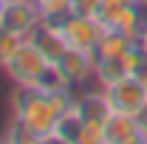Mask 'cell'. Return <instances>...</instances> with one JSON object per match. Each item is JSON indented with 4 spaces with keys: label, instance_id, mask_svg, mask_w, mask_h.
I'll return each instance as SVG.
<instances>
[{
    "label": "cell",
    "instance_id": "cell-14",
    "mask_svg": "<svg viewBox=\"0 0 147 144\" xmlns=\"http://www.w3.org/2000/svg\"><path fill=\"white\" fill-rule=\"evenodd\" d=\"M6 139H9V144H42V136L26 130L20 122H11V130L6 133Z\"/></svg>",
    "mask_w": 147,
    "mask_h": 144
},
{
    "label": "cell",
    "instance_id": "cell-12",
    "mask_svg": "<svg viewBox=\"0 0 147 144\" xmlns=\"http://www.w3.org/2000/svg\"><path fill=\"white\" fill-rule=\"evenodd\" d=\"M74 144H105V122H82Z\"/></svg>",
    "mask_w": 147,
    "mask_h": 144
},
{
    "label": "cell",
    "instance_id": "cell-21",
    "mask_svg": "<svg viewBox=\"0 0 147 144\" xmlns=\"http://www.w3.org/2000/svg\"><path fill=\"white\" fill-rule=\"evenodd\" d=\"M144 88H147V76H144Z\"/></svg>",
    "mask_w": 147,
    "mask_h": 144
},
{
    "label": "cell",
    "instance_id": "cell-18",
    "mask_svg": "<svg viewBox=\"0 0 147 144\" xmlns=\"http://www.w3.org/2000/svg\"><path fill=\"white\" fill-rule=\"evenodd\" d=\"M139 45L144 48V54H147V23H144V28H142V37H139Z\"/></svg>",
    "mask_w": 147,
    "mask_h": 144
},
{
    "label": "cell",
    "instance_id": "cell-13",
    "mask_svg": "<svg viewBox=\"0 0 147 144\" xmlns=\"http://www.w3.org/2000/svg\"><path fill=\"white\" fill-rule=\"evenodd\" d=\"M127 3H130V0H102V3H99L96 23H99L102 28H110V26H113V20L119 17V11H122Z\"/></svg>",
    "mask_w": 147,
    "mask_h": 144
},
{
    "label": "cell",
    "instance_id": "cell-1",
    "mask_svg": "<svg viewBox=\"0 0 147 144\" xmlns=\"http://www.w3.org/2000/svg\"><path fill=\"white\" fill-rule=\"evenodd\" d=\"M9 102L14 110V122H20L26 130H31L37 136L54 133L59 113L48 102V93H42L40 88H31V85H14Z\"/></svg>",
    "mask_w": 147,
    "mask_h": 144
},
{
    "label": "cell",
    "instance_id": "cell-17",
    "mask_svg": "<svg viewBox=\"0 0 147 144\" xmlns=\"http://www.w3.org/2000/svg\"><path fill=\"white\" fill-rule=\"evenodd\" d=\"M42 144H71V141H65L59 133H48V136H42Z\"/></svg>",
    "mask_w": 147,
    "mask_h": 144
},
{
    "label": "cell",
    "instance_id": "cell-3",
    "mask_svg": "<svg viewBox=\"0 0 147 144\" xmlns=\"http://www.w3.org/2000/svg\"><path fill=\"white\" fill-rule=\"evenodd\" d=\"M105 96L113 113H125V116H139L147 105V88L144 76H122L116 82L105 85Z\"/></svg>",
    "mask_w": 147,
    "mask_h": 144
},
{
    "label": "cell",
    "instance_id": "cell-23",
    "mask_svg": "<svg viewBox=\"0 0 147 144\" xmlns=\"http://www.w3.org/2000/svg\"><path fill=\"white\" fill-rule=\"evenodd\" d=\"M144 139H147V130H144Z\"/></svg>",
    "mask_w": 147,
    "mask_h": 144
},
{
    "label": "cell",
    "instance_id": "cell-5",
    "mask_svg": "<svg viewBox=\"0 0 147 144\" xmlns=\"http://www.w3.org/2000/svg\"><path fill=\"white\" fill-rule=\"evenodd\" d=\"M57 26L65 37V42L71 48H82V51H93L99 42V34H102V26L93 17H82V14H65Z\"/></svg>",
    "mask_w": 147,
    "mask_h": 144
},
{
    "label": "cell",
    "instance_id": "cell-9",
    "mask_svg": "<svg viewBox=\"0 0 147 144\" xmlns=\"http://www.w3.org/2000/svg\"><path fill=\"white\" fill-rule=\"evenodd\" d=\"M76 110L85 122H105L110 113V105H108V96L105 90L99 93H85V96H76Z\"/></svg>",
    "mask_w": 147,
    "mask_h": 144
},
{
    "label": "cell",
    "instance_id": "cell-7",
    "mask_svg": "<svg viewBox=\"0 0 147 144\" xmlns=\"http://www.w3.org/2000/svg\"><path fill=\"white\" fill-rule=\"evenodd\" d=\"M142 139V124L136 116L110 113L105 119V144H136Z\"/></svg>",
    "mask_w": 147,
    "mask_h": 144
},
{
    "label": "cell",
    "instance_id": "cell-2",
    "mask_svg": "<svg viewBox=\"0 0 147 144\" xmlns=\"http://www.w3.org/2000/svg\"><path fill=\"white\" fill-rule=\"evenodd\" d=\"M48 68V59L42 57V51L37 48L31 40H23L17 45V51L6 59V65H3V71L6 76L14 82V85H31L34 88L37 79H40V73Z\"/></svg>",
    "mask_w": 147,
    "mask_h": 144
},
{
    "label": "cell",
    "instance_id": "cell-24",
    "mask_svg": "<svg viewBox=\"0 0 147 144\" xmlns=\"http://www.w3.org/2000/svg\"><path fill=\"white\" fill-rule=\"evenodd\" d=\"M3 3H6V0H3Z\"/></svg>",
    "mask_w": 147,
    "mask_h": 144
},
{
    "label": "cell",
    "instance_id": "cell-6",
    "mask_svg": "<svg viewBox=\"0 0 147 144\" xmlns=\"http://www.w3.org/2000/svg\"><path fill=\"white\" fill-rule=\"evenodd\" d=\"M57 68L62 71L65 82L74 88V85H82V82H85V79L93 73V68H96V57H93V51L68 48L65 54L57 59Z\"/></svg>",
    "mask_w": 147,
    "mask_h": 144
},
{
    "label": "cell",
    "instance_id": "cell-20",
    "mask_svg": "<svg viewBox=\"0 0 147 144\" xmlns=\"http://www.w3.org/2000/svg\"><path fill=\"white\" fill-rule=\"evenodd\" d=\"M0 144H9V139H0Z\"/></svg>",
    "mask_w": 147,
    "mask_h": 144
},
{
    "label": "cell",
    "instance_id": "cell-8",
    "mask_svg": "<svg viewBox=\"0 0 147 144\" xmlns=\"http://www.w3.org/2000/svg\"><path fill=\"white\" fill-rule=\"evenodd\" d=\"M31 42L42 51V57H45L48 62H57L59 57L71 48V45L65 42L62 31H59V26H57V23H48V20H42V23H40V28H37L34 37H31Z\"/></svg>",
    "mask_w": 147,
    "mask_h": 144
},
{
    "label": "cell",
    "instance_id": "cell-22",
    "mask_svg": "<svg viewBox=\"0 0 147 144\" xmlns=\"http://www.w3.org/2000/svg\"><path fill=\"white\" fill-rule=\"evenodd\" d=\"M0 9H3V0H0Z\"/></svg>",
    "mask_w": 147,
    "mask_h": 144
},
{
    "label": "cell",
    "instance_id": "cell-10",
    "mask_svg": "<svg viewBox=\"0 0 147 144\" xmlns=\"http://www.w3.org/2000/svg\"><path fill=\"white\" fill-rule=\"evenodd\" d=\"M130 45H136V42H133L127 34H122L119 28H102L93 54H96V57H122Z\"/></svg>",
    "mask_w": 147,
    "mask_h": 144
},
{
    "label": "cell",
    "instance_id": "cell-19",
    "mask_svg": "<svg viewBox=\"0 0 147 144\" xmlns=\"http://www.w3.org/2000/svg\"><path fill=\"white\" fill-rule=\"evenodd\" d=\"M136 3H139V6H142V9H147V0H136Z\"/></svg>",
    "mask_w": 147,
    "mask_h": 144
},
{
    "label": "cell",
    "instance_id": "cell-15",
    "mask_svg": "<svg viewBox=\"0 0 147 144\" xmlns=\"http://www.w3.org/2000/svg\"><path fill=\"white\" fill-rule=\"evenodd\" d=\"M20 42H23V40H20L17 34H11V31H6V28L0 26V68L6 65V59H9V57L17 51Z\"/></svg>",
    "mask_w": 147,
    "mask_h": 144
},
{
    "label": "cell",
    "instance_id": "cell-4",
    "mask_svg": "<svg viewBox=\"0 0 147 144\" xmlns=\"http://www.w3.org/2000/svg\"><path fill=\"white\" fill-rule=\"evenodd\" d=\"M42 23V14L34 0H6L0 9V26L20 40H31Z\"/></svg>",
    "mask_w": 147,
    "mask_h": 144
},
{
    "label": "cell",
    "instance_id": "cell-16",
    "mask_svg": "<svg viewBox=\"0 0 147 144\" xmlns=\"http://www.w3.org/2000/svg\"><path fill=\"white\" fill-rule=\"evenodd\" d=\"M99 3H102V0H71V11H68V14H82V17H93L96 20Z\"/></svg>",
    "mask_w": 147,
    "mask_h": 144
},
{
    "label": "cell",
    "instance_id": "cell-11",
    "mask_svg": "<svg viewBox=\"0 0 147 144\" xmlns=\"http://www.w3.org/2000/svg\"><path fill=\"white\" fill-rule=\"evenodd\" d=\"M34 3L42 14V20H48V23H59L71 11V0H34Z\"/></svg>",
    "mask_w": 147,
    "mask_h": 144
}]
</instances>
